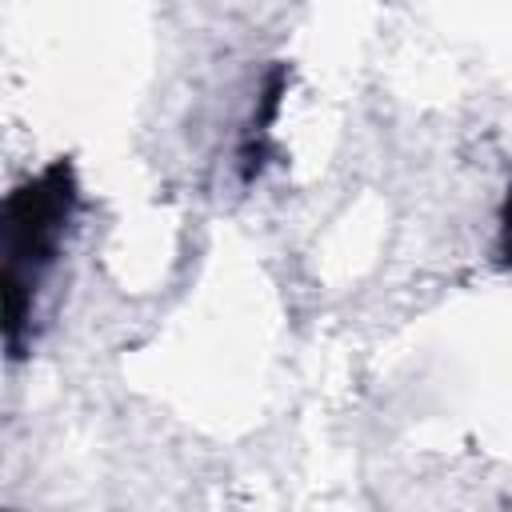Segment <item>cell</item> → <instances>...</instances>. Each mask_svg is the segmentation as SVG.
Instances as JSON below:
<instances>
[{
    "instance_id": "6da1fadb",
    "label": "cell",
    "mask_w": 512,
    "mask_h": 512,
    "mask_svg": "<svg viewBox=\"0 0 512 512\" xmlns=\"http://www.w3.org/2000/svg\"><path fill=\"white\" fill-rule=\"evenodd\" d=\"M80 176L72 156L48 160L36 176L20 180L0 204V288H4V348L20 360L32 344L36 296L56 272L64 244L80 216Z\"/></svg>"
},
{
    "instance_id": "7a4b0ae2",
    "label": "cell",
    "mask_w": 512,
    "mask_h": 512,
    "mask_svg": "<svg viewBox=\"0 0 512 512\" xmlns=\"http://www.w3.org/2000/svg\"><path fill=\"white\" fill-rule=\"evenodd\" d=\"M288 80H292V68L288 64H272L268 76H264V88L256 96V108H252V120L240 136V152H236V164H240V184H256L260 172L268 168V160L276 156V140H272V124L280 116V100L288 92Z\"/></svg>"
},
{
    "instance_id": "3957f363",
    "label": "cell",
    "mask_w": 512,
    "mask_h": 512,
    "mask_svg": "<svg viewBox=\"0 0 512 512\" xmlns=\"http://www.w3.org/2000/svg\"><path fill=\"white\" fill-rule=\"evenodd\" d=\"M496 264L512 272V188L500 200V216H496Z\"/></svg>"
}]
</instances>
